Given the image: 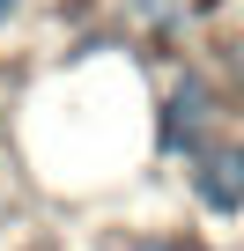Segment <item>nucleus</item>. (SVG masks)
<instances>
[{"instance_id": "nucleus-1", "label": "nucleus", "mask_w": 244, "mask_h": 251, "mask_svg": "<svg viewBox=\"0 0 244 251\" xmlns=\"http://www.w3.org/2000/svg\"><path fill=\"white\" fill-rule=\"evenodd\" d=\"M207 126H215V89H207L200 74H185V81L170 89L163 118H156V148H163V155H185V148H200Z\"/></svg>"}, {"instance_id": "nucleus-4", "label": "nucleus", "mask_w": 244, "mask_h": 251, "mask_svg": "<svg viewBox=\"0 0 244 251\" xmlns=\"http://www.w3.org/2000/svg\"><path fill=\"white\" fill-rule=\"evenodd\" d=\"M8 15H15V0H0V23H8Z\"/></svg>"}, {"instance_id": "nucleus-2", "label": "nucleus", "mask_w": 244, "mask_h": 251, "mask_svg": "<svg viewBox=\"0 0 244 251\" xmlns=\"http://www.w3.org/2000/svg\"><path fill=\"white\" fill-rule=\"evenodd\" d=\"M192 192H200V207H215V214H244V148H237V141L200 148Z\"/></svg>"}, {"instance_id": "nucleus-5", "label": "nucleus", "mask_w": 244, "mask_h": 251, "mask_svg": "<svg viewBox=\"0 0 244 251\" xmlns=\"http://www.w3.org/2000/svg\"><path fill=\"white\" fill-rule=\"evenodd\" d=\"M141 251H178V244H141Z\"/></svg>"}, {"instance_id": "nucleus-3", "label": "nucleus", "mask_w": 244, "mask_h": 251, "mask_svg": "<svg viewBox=\"0 0 244 251\" xmlns=\"http://www.w3.org/2000/svg\"><path fill=\"white\" fill-rule=\"evenodd\" d=\"M141 15H156V23H170V0H134Z\"/></svg>"}]
</instances>
